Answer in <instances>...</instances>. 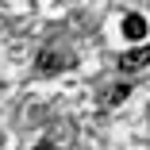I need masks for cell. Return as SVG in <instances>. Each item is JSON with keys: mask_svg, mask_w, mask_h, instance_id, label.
Returning <instances> with one entry per match:
<instances>
[{"mask_svg": "<svg viewBox=\"0 0 150 150\" xmlns=\"http://www.w3.org/2000/svg\"><path fill=\"white\" fill-rule=\"evenodd\" d=\"M123 39H131V42H139V39H146V19L142 16H123Z\"/></svg>", "mask_w": 150, "mask_h": 150, "instance_id": "cell-3", "label": "cell"}, {"mask_svg": "<svg viewBox=\"0 0 150 150\" xmlns=\"http://www.w3.org/2000/svg\"><path fill=\"white\" fill-rule=\"evenodd\" d=\"M66 66H73V54H69V50H58L54 42L42 46L39 62H35V69H39L42 77H50V73H58V69H66Z\"/></svg>", "mask_w": 150, "mask_h": 150, "instance_id": "cell-1", "label": "cell"}, {"mask_svg": "<svg viewBox=\"0 0 150 150\" xmlns=\"http://www.w3.org/2000/svg\"><path fill=\"white\" fill-rule=\"evenodd\" d=\"M127 96H131V85L123 81V85H112V88H104V96H100V104H104V108H115L119 100H127Z\"/></svg>", "mask_w": 150, "mask_h": 150, "instance_id": "cell-4", "label": "cell"}, {"mask_svg": "<svg viewBox=\"0 0 150 150\" xmlns=\"http://www.w3.org/2000/svg\"><path fill=\"white\" fill-rule=\"evenodd\" d=\"M142 66H150V42H146V46H135V50H127V54H119V69H123V73H135V69H142Z\"/></svg>", "mask_w": 150, "mask_h": 150, "instance_id": "cell-2", "label": "cell"}, {"mask_svg": "<svg viewBox=\"0 0 150 150\" xmlns=\"http://www.w3.org/2000/svg\"><path fill=\"white\" fill-rule=\"evenodd\" d=\"M35 150H50V142H39V146H35Z\"/></svg>", "mask_w": 150, "mask_h": 150, "instance_id": "cell-5", "label": "cell"}]
</instances>
